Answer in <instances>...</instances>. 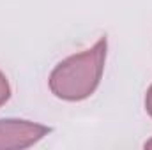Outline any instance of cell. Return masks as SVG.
Returning a JSON list of instances; mask_svg holds the SVG:
<instances>
[{
	"instance_id": "cell-1",
	"label": "cell",
	"mask_w": 152,
	"mask_h": 150,
	"mask_svg": "<svg viewBox=\"0 0 152 150\" xmlns=\"http://www.w3.org/2000/svg\"><path fill=\"white\" fill-rule=\"evenodd\" d=\"M106 37H101L92 48L62 60L50 74V90L64 101H83L90 97L104 71Z\"/></svg>"
},
{
	"instance_id": "cell-2",
	"label": "cell",
	"mask_w": 152,
	"mask_h": 150,
	"mask_svg": "<svg viewBox=\"0 0 152 150\" xmlns=\"http://www.w3.org/2000/svg\"><path fill=\"white\" fill-rule=\"evenodd\" d=\"M50 133V127L20 118L0 120V150L28 149Z\"/></svg>"
},
{
	"instance_id": "cell-3",
	"label": "cell",
	"mask_w": 152,
	"mask_h": 150,
	"mask_svg": "<svg viewBox=\"0 0 152 150\" xmlns=\"http://www.w3.org/2000/svg\"><path fill=\"white\" fill-rule=\"evenodd\" d=\"M9 95H11V87H9V81H7L5 74L0 71V106L7 103Z\"/></svg>"
},
{
	"instance_id": "cell-4",
	"label": "cell",
	"mask_w": 152,
	"mask_h": 150,
	"mask_svg": "<svg viewBox=\"0 0 152 150\" xmlns=\"http://www.w3.org/2000/svg\"><path fill=\"white\" fill-rule=\"evenodd\" d=\"M145 110L152 117V85H151V88L147 90V95H145Z\"/></svg>"
},
{
	"instance_id": "cell-5",
	"label": "cell",
	"mask_w": 152,
	"mask_h": 150,
	"mask_svg": "<svg viewBox=\"0 0 152 150\" xmlns=\"http://www.w3.org/2000/svg\"><path fill=\"white\" fill-rule=\"evenodd\" d=\"M145 149H152V140H149V141L145 143Z\"/></svg>"
}]
</instances>
